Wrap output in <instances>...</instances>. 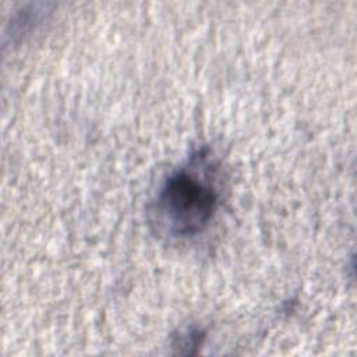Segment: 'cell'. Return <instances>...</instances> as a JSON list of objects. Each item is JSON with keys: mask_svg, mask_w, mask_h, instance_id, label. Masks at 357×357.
<instances>
[{"mask_svg": "<svg viewBox=\"0 0 357 357\" xmlns=\"http://www.w3.org/2000/svg\"><path fill=\"white\" fill-rule=\"evenodd\" d=\"M219 205L215 185L195 170L169 176L156 197V220L169 234L185 237L202 231Z\"/></svg>", "mask_w": 357, "mask_h": 357, "instance_id": "obj_1", "label": "cell"}]
</instances>
